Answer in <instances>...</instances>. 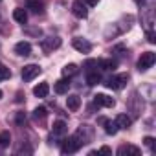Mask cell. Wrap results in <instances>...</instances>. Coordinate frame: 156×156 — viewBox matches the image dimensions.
I'll use <instances>...</instances> for the list:
<instances>
[{"mask_svg": "<svg viewBox=\"0 0 156 156\" xmlns=\"http://www.w3.org/2000/svg\"><path fill=\"white\" fill-rule=\"evenodd\" d=\"M132 22H134V19H132V15H125V17H121L118 22H114L110 28H107V31H105V37L107 39H114L116 35H121V33H125V31H129L130 30V26H132Z\"/></svg>", "mask_w": 156, "mask_h": 156, "instance_id": "6da1fadb", "label": "cell"}, {"mask_svg": "<svg viewBox=\"0 0 156 156\" xmlns=\"http://www.w3.org/2000/svg\"><path fill=\"white\" fill-rule=\"evenodd\" d=\"M73 136L77 138V141H79L81 147H83V145H87V143H90V141L94 140V129H92L90 125H81Z\"/></svg>", "mask_w": 156, "mask_h": 156, "instance_id": "7a4b0ae2", "label": "cell"}, {"mask_svg": "<svg viewBox=\"0 0 156 156\" xmlns=\"http://www.w3.org/2000/svg\"><path fill=\"white\" fill-rule=\"evenodd\" d=\"M79 149H81V143L77 141L75 136H68V138L62 140V143H61V151H62V154H72V152L79 151Z\"/></svg>", "mask_w": 156, "mask_h": 156, "instance_id": "3957f363", "label": "cell"}, {"mask_svg": "<svg viewBox=\"0 0 156 156\" xmlns=\"http://www.w3.org/2000/svg\"><path fill=\"white\" fill-rule=\"evenodd\" d=\"M127 81H129L127 73H118V75H112L110 79L107 81V87L112 88V90H121V88H125Z\"/></svg>", "mask_w": 156, "mask_h": 156, "instance_id": "277c9868", "label": "cell"}, {"mask_svg": "<svg viewBox=\"0 0 156 156\" xmlns=\"http://www.w3.org/2000/svg\"><path fill=\"white\" fill-rule=\"evenodd\" d=\"M154 61H156V55H154L152 51L141 53V57L138 59V70H140V72H147V70L154 64Z\"/></svg>", "mask_w": 156, "mask_h": 156, "instance_id": "5b68a950", "label": "cell"}, {"mask_svg": "<svg viewBox=\"0 0 156 156\" xmlns=\"http://www.w3.org/2000/svg\"><path fill=\"white\" fill-rule=\"evenodd\" d=\"M39 73H41V66L39 64H28V66L22 68V79L24 81H33Z\"/></svg>", "mask_w": 156, "mask_h": 156, "instance_id": "8992f818", "label": "cell"}, {"mask_svg": "<svg viewBox=\"0 0 156 156\" xmlns=\"http://www.w3.org/2000/svg\"><path fill=\"white\" fill-rule=\"evenodd\" d=\"M72 13L77 17V19H87L88 17V9H87V4L83 0H75L72 4Z\"/></svg>", "mask_w": 156, "mask_h": 156, "instance_id": "52a82bcc", "label": "cell"}, {"mask_svg": "<svg viewBox=\"0 0 156 156\" xmlns=\"http://www.w3.org/2000/svg\"><path fill=\"white\" fill-rule=\"evenodd\" d=\"M72 44H73V48H75L77 51H81V53H90V51H92V44H90L87 39L75 37V39L72 41Z\"/></svg>", "mask_w": 156, "mask_h": 156, "instance_id": "ba28073f", "label": "cell"}, {"mask_svg": "<svg viewBox=\"0 0 156 156\" xmlns=\"http://www.w3.org/2000/svg\"><path fill=\"white\" fill-rule=\"evenodd\" d=\"M94 103H96L98 107H107V108H112V107L116 105L114 98H110V96H107V94H96V96H94Z\"/></svg>", "mask_w": 156, "mask_h": 156, "instance_id": "9c48e42d", "label": "cell"}, {"mask_svg": "<svg viewBox=\"0 0 156 156\" xmlns=\"http://www.w3.org/2000/svg\"><path fill=\"white\" fill-rule=\"evenodd\" d=\"M15 53H17V55H20V57H28V55L31 53V44H30V42H26V41L17 42V44H15Z\"/></svg>", "mask_w": 156, "mask_h": 156, "instance_id": "30bf717a", "label": "cell"}, {"mask_svg": "<svg viewBox=\"0 0 156 156\" xmlns=\"http://www.w3.org/2000/svg\"><path fill=\"white\" fill-rule=\"evenodd\" d=\"M140 149L138 147H134V145H121L119 149H118V154L119 156H140Z\"/></svg>", "mask_w": 156, "mask_h": 156, "instance_id": "8fae6325", "label": "cell"}, {"mask_svg": "<svg viewBox=\"0 0 156 156\" xmlns=\"http://www.w3.org/2000/svg\"><path fill=\"white\" fill-rule=\"evenodd\" d=\"M59 46H61V39H59V37H48V39L42 41V48H44L46 51H51V50H55V48H59Z\"/></svg>", "mask_w": 156, "mask_h": 156, "instance_id": "7c38bea8", "label": "cell"}, {"mask_svg": "<svg viewBox=\"0 0 156 156\" xmlns=\"http://www.w3.org/2000/svg\"><path fill=\"white\" fill-rule=\"evenodd\" d=\"M99 123H103L105 125V132L107 134H110V136H114L119 129H118V125H116V121H110V119H107V118H99Z\"/></svg>", "mask_w": 156, "mask_h": 156, "instance_id": "4fadbf2b", "label": "cell"}, {"mask_svg": "<svg viewBox=\"0 0 156 156\" xmlns=\"http://www.w3.org/2000/svg\"><path fill=\"white\" fill-rule=\"evenodd\" d=\"M98 64L101 66V70H107V72H114L118 68V61L116 59H101Z\"/></svg>", "mask_w": 156, "mask_h": 156, "instance_id": "5bb4252c", "label": "cell"}, {"mask_svg": "<svg viewBox=\"0 0 156 156\" xmlns=\"http://www.w3.org/2000/svg\"><path fill=\"white\" fill-rule=\"evenodd\" d=\"M99 81H101V75H99L98 70H90V72H87V83H88L90 87L99 85Z\"/></svg>", "mask_w": 156, "mask_h": 156, "instance_id": "9a60e30c", "label": "cell"}, {"mask_svg": "<svg viewBox=\"0 0 156 156\" xmlns=\"http://www.w3.org/2000/svg\"><path fill=\"white\" fill-rule=\"evenodd\" d=\"M66 107H68L72 112L79 110V107H81V99H79V96H68V98H66Z\"/></svg>", "mask_w": 156, "mask_h": 156, "instance_id": "2e32d148", "label": "cell"}, {"mask_svg": "<svg viewBox=\"0 0 156 156\" xmlns=\"http://www.w3.org/2000/svg\"><path fill=\"white\" fill-rule=\"evenodd\" d=\"M33 94H35L37 98H46V96L50 94V85H48V83H39V85L33 88Z\"/></svg>", "mask_w": 156, "mask_h": 156, "instance_id": "e0dca14e", "label": "cell"}, {"mask_svg": "<svg viewBox=\"0 0 156 156\" xmlns=\"http://www.w3.org/2000/svg\"><path fill=\"white\" fill-rule=\"evenodd\" d=\"M130 123H132V119H130V116H127V114H119V116L116 118V125H118V129H129Z\"/></svg>", "mask_w": 156, "mask_h": 156, "instance_id": "ac0fdd59", "label": "cell"}, {"mask_svg": "<svg viewBox=\"0 0 156 156\" xmlns=\"http://www.w3.org/2000/svg\"><path fill=\"white\" fill-rule=\"evenodd\" d=\"M66 132H68L66 123H64L62 119H57V121L53 123V134H55V136H64Z\"/></svg>", "mask_w": 156, "mask_h": 156, "instance_id": "d6986e66", "label": "cell"}, {"mask_svg": "<svg viewBox=\"0 0 156 156\" xmlns=\"http://www.w3.org/2000/svg\"><path fill=\"white\" fill-rule=\"evenodd\" d=\"M13 19H15L19 24H26V22H28V13H26V9L17 8V9L13 11Z\"/></svg>", "mask_w": 156, "mask_h": 156, "instance_id": "ffe728a7", "label": "cell"}, {"mask_svg": "<svg viewBox=\"0 0 156 156\" xmlns=\"http://www.w3.org/2000/svg\"><path fill=\"white\" fill-rule=\"evenodd\" d=\"M55 92L57 94H68V88H70V81L68 79H59L57 83H55Z\"/></svg>", "mask_w": 156, "mask_h": 156, "instance_id": "44dd1931", "label": "cell"}, {"mask_svg": "<svg viewBox=\"0 0 156 156\" xmlns=\"http://www.w3.org/2000/svg\"><path fill=\"white\" fill-rule=\"evenodd\" d=\"M26 6H28V9H31L33 13H39V11H42V8H44L42 0H26Z\"/></svg>", "mask_w": 156, "mask_h": 156, "instance_id": "7402d4cb", "label": "cell"}, {"mask_svg": "<svg viewBox=\"0 0 156 156\" xmlns=\"http://www.w3.org/2000/svg\"><path fill=\"white\" fill-rule=\"evenodd\" d=\"M11 143V134L8 130H2L0 132V147H9Z\"/></svg>", "mask_w": 156, "mask_h": 156, "instance_id": "603a6c76", "label": "cell"}, {"mask_svg": "<svg viewBox=\"0 0 156 156\" xmlns=\"http://www.w3.org/2000/svg\"><path fill=\"white\" fill-rule=\"evenodd\" d=\"M46 116H48V112H46V108H44V107H37V108L33 110V118H35L37 121H39V119H41V121H42V119H46Z\"/></svg>", "mask_w": 156, "mask_h": 156, "instance_id": "cb8c5ba5", "label": "cell"}, {"mask_svg": "<svg viewBox=\"0 0 156 156\" xmlns=\"http://www.w3.org/2000/svg\"><path fill=\"white\" fill-rule=\"evenodd\" d=\"M75 72H77V66H75V64H66V66L62 68V75H64V77H72Z\"/></svg>", "mask_w": 156, "mask_h": 156, "instance_id": "d4e9b609", "label": "cell"}, {"mask_svg": "<svg viewBox=\"0 0 156 156\" xmlns=\"http://www.w3.org/2000/svg\"><path fill=\"white\" fill-rule=\"evenodd\" d=\"M9 77H11V70L0 64V81H6V79H9Z\"/></svg>", "mask_w": 156, "mask_h": 156, "instance_id": "484cf974", "label": "cell"}, {"mask_svg": "<svg viewBox=\"0 0 156 156\" xmlns=\"http://www.w3.org/2000/svg\"><path fill=\"white\" fill-rule=\"evenodd\" d=\"M15 123H17L19 127H22V125L26 123V114H24V112H17V116H15Z\"/></svg>", "mask_w": 156, "mask_h": 156, "instance_id": "4316f807", "label": "cell"}, {"mask_svg": "<svg viewBox=\"0 0 156 156\" xmlns=\"http://www.w3.org/2000/svg\"><path fill=\"white\" fill-rule=\"evenodd\" d=\"M147 41H149L151 44H154V42H156V33H154V31H147Z\"/></svg>", "mask_w": 156, "mask_h": 156, "instance_id": "83f0119b", "label": "cell"}, {"mask_svg": "<svg viewBox=\"0 0 156 156\" xmlns=\"http://www.w3.org/2000/svg\"><path fill=\"white\" fill-rule=\"evenodd\" d=\"M143 141H145V145H147L149 149H154V138H151V136H147V138H145Z\"/></svg>", "mask_w": 156, "mask_h": 156, "instance_id": "f1b7e54d", "label": "cell"}, {"mask_svg": "<svg viewBox=\"0 0 156 156\" xmlns=\"http://www.w3.org/2000/svg\"><path fill=\"white\" fill-rule=\"evenodd\" d=\"M98 154H112V151H110L108 147H101V149L98 151Z\"/></svg>", "mask_w": 156, "mask_h": 156, "instance_id": "f546056e", "label": "cell"}, {"mask_svg": "<svg viewBox=\"0 0 156 156\" xmlns=\"http://www.w3.org/2000/svg\"><path fill=\"white\" fill-rule=\"evenodd\" d=\"M85 2H87L88 6H98V4H99V0H85Z\"/></svg>", "mask_w": 156, "mask_h": 156, "instance_id": "4dcf8cb0", "label": "cell"}, {"mask_svg": "<svg viewBox=\"0 0 156 156\" xmlns=\"http://www.w3.org/2000/svg\"><path fill=\"white\" fill-rule=\"evenodd\" d=\"M134 2H136V4H138V6H140V8H141V6H143V0H134Z\"/></svg>", "mask_w": 156, "mask_h": 156, "instance_id": "1f68e13d", "label": "cell"}, {"mask_svg": "<svg viewBox=\"0 0 156 156\" xmlns=\"http://www.w3.org/2000/svg\"><path fill=\"white\" fill-rule=\"evenodd\" d=\"M2 96H4V94H2V90H0V99H2Z\"/></svg>", "mask_w": 156, "mask_h": 156, "instance_id": "d6a6232c", "label": "cell"}]
</instances>
